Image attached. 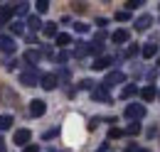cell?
Returning <instances> with one entry per match:
<instances>
[{"instance_id":"obj_16","label":"cell","mask_w":160,"mask_h":152,"mask_svg":"<svg viewBox=\"0 0 160 152\" xmlns=\"http://www.w3.org/2000/svg\"><path fill=\"white\" fill-rule=\"evenodd\" d=\"M111 39H113L116 44H126V42H128V32H126V30H116V32L111 35Z\"/></svg>"},{"instance_id":"obj_10","label":"cell","mask_w":160,"mask_h":152,"mask_svg":"<svg viewBox=\"0 0 160 152\" xmlns=\"http://www.w3.org/2000/svg\"><path fill=\"white\" fill-rule=\"evenodd\" d=\"M91 96H94V101H103V103H111L108 88H103V86H96V88L91 91Z\"/></svg>"},{"instance_id":"obj_8","label":"cell","mask_w":160,"mask_h":152,"mask_svg":"<svg viewBox=\"0 0 160 152\" xmlns=\"http://www.w3.org/2000/svg\"><path fill=\"white\" fill-rule=\"evenodd\" d=\"M40 83H42V88H44V91H54L59 81H57V76H54V74H42L40 76Z\"/></svg>"},{"instance_id":"obj_35","label":"cell","mask_w":160,"mask_h":152,"mask_svg":"<svg viewBox=\"0 0 160 152\" xmlns=\"http://www.w3.org/2000/svg\"><path fill=\"white\" fill-rule=\"evenodd\" d=\"M67 59H69V52H67V49H64V52H59V54H57V61H59V64H64Z\"/></svg>"},{"instance_id":"obj_29","label":"cell","mask_w":160,"mask_h":152,"mask_svg":"<svg viewBox=\"0 0 160 152\" xmlns=\"http://www.w3.org/2000/svg\"><path fill=\"white\" fill-rule=\"evenodd\" d=\"M59 135V128H52V130H47V133L42 135V140H52V137H57Z\"/></svg>"},{"instance_id":"obj_39","label":"cell","mask_w":160,"mask_h":152,"mask_svg":"<svg viewBox=\"0 0 160 152\" xmlns=\"http://www.w3.org/2000/svg\"><path fill=\"white\" fill-rule=\"evenodd\" d=\"M99 123H101L99 118H94V120H91V123H89V130H96V125H99Z\"/></svg>"},{"instance_id":"obj_43","label":"cell","mask_w":160,"mask_h":152,"mask_svg":"<svg viewBox=\"0 0 160 152\" xmlns=\"http://www.w3.org/2000/svg\"><path fill=\"white\" fill-rule=\"evenodd\" d=\"M158 98H160V93H158Z\"/></svg>"},{"instance_id":"obj_13","label":"cell","mask_w":160,"mask_h":152,"mask_svg":"<svg viewBox=\"0 0 160 152\" xmlns=\"http://www.w3.org/2000/svg\"><path fill=\"white\" fill-rule=\"evenodd\" d=\"M42 32H44V37H57V35H59V30H57L54 22H44V25H42Z\"/></svg>"},{"instance_id":"obj_42","label":"cell","mask_w":160,"mask_h":152,"mask_svg":"<svg viewBox=\"0 0 160 152\" xmlns=\"http://www.w3.org/2000/svg\"><path fill=\"white\" fill-rule=\"evenodd\" d=\"M158 66H160V59H158Z\"/></svg>"},{"instance_id":"obj_41","label":"cell","mask_w":160,"mask_h":152,"mask_svg":"<svg viewBox=\"0 0 160 152\" xmlns=\"http://www.w3.org/2000/svg\"><path fill=\"white\" fill-rule=\"evenodd\" d=\"M0 152H8V147H5V140L0 137Z\"/></svg>"},{"instance_id":"obj_40","label":"cell","mask_w":160,"mask_h":152,"mask_svg":"<svg viewBox=\"0 0 160 152\" xmlns=\"http://www.w3.org/2000/svg\"><path fill=\"white\" fill-rule=\"evenodd\" d=\"M22 152H40V150H37V145H27V147H25Z\"/></svg>"},{"instance_id":"obj_5","label":"cell","mask_w":160,"mask_h":152,"mask_svg":"<svg viewBox=\"0 0 160 152\" xmlns=\"http://www.w3.org/2000/svg\"><path fill=\"white\" fill-rule=\"evenodd\" d=\"M0 101L8 103V106H18V93H15L10 86H2V88H0Z\"/></svg>"},{"instance_id":"obj_36","label":"cell","mask_w":160,"mask_h":152,"mask_svg":"<svg viewBox=\"0 0 160 152\" xmlns=\"http://www.w3.org/2000/svg\"><path fill=\"white\" fill-rule=\"evenodd\" d=\"M133 54H138V47H136V44H131V47L126 49V57H133Z\"/></svg>"},{"instance_id":"obj_1","label":"cell","mask_w":160,"mask_h":152,"mask_svg":"<svg viewBox=\"0 0 160 152\" xmlns=\"http://www.w3.org/2000/svg\"><path fill=\"white\" fill-rule=\"evenodd\" d=\"M37 81H40L37 66H32V69H27V71H22V74H20V83H25V86H37Z\"/></svg>"},{"instance_id":"obj_11","label":"cell","mask_w":160,"mask_h":152,"mask_svg":"<svg viewBox=\"0 0 160 152\" xmlns=\"http://www.w3.org/2000/svg\"><path fill=\"white\" fill-rule=\"evenodd\" d=\"M150 25H153V17H150V15H140V17L136 20V30H138V32H145Z\"/></svg>"},{"instance_id":"obj_31","label":"cell","mask_w":160,"mask_h":152,"mask_svg":"<svg viewBox=\"0 0 160 152\" xmlns=\"http://www.w3.org/2000/svg\"><path fill=\"white\" fill-rule=\"evenodd\" d=\"M89 52H91V54H101V52H103V47H101V42H94V44L89 47Z\"/></svg>"},{"instance_id":"obj_3","label":"cell","mask_w":160,"mask_h":152,"mask_svg":"<svg viewBox=\"0 0 160 152\" xmlns=\"http://www.w3.org/2000/svg\"><path fill=\"white\" fill-rule=\"evenodd\" d=\"M15 49H18L15 39L10 37V35H0V52H2V54H12Z\"/></svg>"},{"instance_id":"obj_12","label":"cell","mask_w":160,"mask_h":152,"mask_svg":"<svg viewBox=\"0 0 160 152\" xmlns=\"http://www.w3.org/2000/svg\"><path fill=\"white\" fill-rule=\"evenodd\" d=\"M40 59H42V52H37V49H27V52H25V61L32 64V66H37Z\"/></svg>"},{"instance_id":"obj_4","label":"cell","mask_w":160,"mask_h":152,"mask_svg":"<svg viewBox=\"0 0 160 152\" xmlns=\"http://www.w3.org/2000/svg\"><path fill=\"white\" fill-rule=\"evenodd\" d=\"M30 140H32V133H30L27 128H20V130H15V137H12V142H15V145H22V147H27V145H30Z\"/></svg>"},{"instance_id":"obj_24","label":"cell","mask_w":160,"mask_h":152,"mask_svg":"<svg viewBox=\"0 0 160 152\" xmlns=\"http://www.w3.org/2000/svg\"><path fill=\"white\" fill-rule=\"evenodd\" d=\"M35 10H37V12H47V10H49V2H47V0H37V2H35Z\"/></svg>"},{"instance_id":"obj_34","label":"cell","mask_w":160,"mask_h":152,"mask_svg":"<svg viewBox=\"0 0 160 152\" xmlns=\"http://www.w3.org/2000/svg\"><path fill=\"white\" fill-rule=\"evenodd\" d=\"M121 135H123V130H118V128H111V130H108V137H111V140H116Z\"/></svg>"},{"instance_id":"obj_19","label":"cell","mask_w":160,"mask_h":152,"mask_svg":"<svg viewBox=\"0 0 160 152\" xmlns=\"http://www.w3.org/2000/svg\"><path fill=\"white\" fill-rule=\"evenodd\" d=\"M84 54H89V44H86V42H77V47H74V57H84Z\"/></svg>"},{"instance_id":"obj_14","label":"cell","mask_w":160,"mask_h":152,"mask_svg":"<svg viewBox=\"0 0 160 152\" xmlns=\"http://www.w3.org/2000/svg\"><path fill=\"white\" fill-rule=\"evenodd\" d=\"M25 25H30V32H37V30H42V22H40V17H37V15H27Z\"/></svg>"},{"instance_id":"obj_6","label":"cell","mask_w":160,"mask_h":152,"mask_svg":"<svg viewBox=\"0 0 160 152\" xmlns=\"http://www.w3.org/2000/svg\"><path fill=\"white\" fill-rule=\"evenodd\" d=\"M123 71H111V74H106V78H103V88H111V86H118V83H123Z\"/></svg>"},{"instance_id":"obj_30","label":"cell","mask_w":160,"mask_h":152,"mask_svg":"<svg viewBox=\"0 0 160 152\" xmlns=\"http://www.w3.org/2000/svg\"><path fill=\"white\" fill-rule=\"evenodd\" d=\"M140 5H143V0H128V2H126V10H136Z\"/></svg>"},{"instance_id":"obj_27","label":"cell","mask_w":160,"mask_h":152,"mask_svg":"<svg viewBox=\"0 0 160 152\" xmlns=\"http://www.w3.org/2000/svg\"><path fill=\"white\" fill-rule=\"evenodd\" d=\"M10 30H12L15 35H22V32H25V22H12V25H10Z\"/></svg>"},{"instance_id":"obj_26","label":"cell","mask_w":160,"mask_h":152,"mask_svg":"<svg viewBox=\"0 0 160 152\" xmlns=\"http://www.w3.org/2000/svg\"><path fill=\"white\" fill-rule=\"evenodd\" d=\"M27 10H30L27 2H18V5H15V12H18V15H27Z\"/></svg>"},{"instance_id":"obj_28","label":"cell","mask_w":160,"mask_h":152,"mask_svg":"<svg viewBox=\"0 0 160 152\" xmlns=\"http://www.w3.org/2000/svg\"><path fill=\"white\" fill-rule=\"evenodd\" d=\"M138 133H140V125H138V123H131V125L126 128V135H138Z\"/></svg>"},{"instance_id":"obj_7","label":"cell","mask_w":160,"mask_h":152,"mask_svg":"<svg viewBox=\"0 0 160 152\" xmlns=\"http://www.w3.org/2000/svg\"><path fill=\"white\" fill-rule=\"evenodd\" d=\"M44 111H47V106H44V101H40V98H35V101H30V111H27V113L32 115V118H40V115H44Z\"/></svg>"},{"instance_id":"obj_25","label":"cell","mask_w":160,"mask_h":152,"mask_svg":"<svg viewBox=\"0 0 160 152\" xmlns=\"http://www.w3.org/2000/svg\"><path fill=\"white\" fill-rule=\"evenodd\" d=\"M18 64H20L18 59H5V61H2V66H5L8 71H12V69H18Z\"/></svg>"},{"instance_id":"obj_33","label":"cell","mask_w":160,"mask_h":152,"mask_svg":"<svg viewBox=\"0 0 160 152\" xmlns=\"http://www.w3.org/2000/svg\"><path fill=\"white\" fill-rule=\"evenodd\" d=\"M128 17H131V15H128V10H121V12H116V20H118V22H126Z\"/></svg>"},{"instance_id":"obj_2","label":"cell","mask_w":160,"mask_h":152,"mask_svg":"<svg viewBox=\"0 0 160 152\" xmlns=\"http://www.w3.org/2000/svg\"><path fill=\"white\" fill-rule=\"evenodd\" d=\"M143 115H145V106H143V103H128V106H126V118L140 120Z\"/></svg>"},{"instance_id":"obj_9","label":"cell","mask_w":160,"mask_h":152,"mask_svg":"<svg viewBox=\"0 0 160 152\" xmlns=\"http://www.w3.org/2000/svg\"><path fill=\"white\" fill-rule=\"evenodd\" d=\"M12 12H15V7H12V5H2V7H0V27H5V25L10 22Z\"/></svg>"},{"instance_id":"obj_17","label":"cell","mask_w":160,"mask_h":152,"mask_svg":"<svg viewBox=\"0 0 160 152\" xmlns=\"http://www.w3.org/2000/svg\"><path fill=\"white\" fill-rule=\"evenodd\" d=\"M155 86H145V88H143V91H140V98H143V101H153V98H155Z\"/></svg>"},{"instance_id":"obj_18","label":"cell","mask_w":160,"mask_h":152,"mask_svg":"<svg viewBox=\"0 0 160 152\" xmlns=\"http://www.w3.org/2000/svg\"><path fill=\"white\" fill-rule=\"evenodd\" d=\"M108 64H111V57H99L96 61H94V64H91V66H94L96 71H101V69H106Z\"/></svg>"},{"instance_id":"obj_38","label":"cell","mask_w":160,"mask_h":152,"mask_svg":"<svg viewBox=\"0 0 160 152\" xmlns=\"http://www.w3.org/2000/svg\"><path fill=\"white\" fill-rule=\"evenodd\" d=\"M42 54H47V57H52V54H54V49H52L49 44H44V47H42Z\"/></svg>"},{"instance_id":"obj_22","label":"cell","mask_w":160,"mask_h":152,"mask_svg":"<svg viewBox=\"0 0 160 152\" xmlns=\"http://www.w3.org/2000/svg\"><path fill=\"white\" fill-rule=\"evenodd\" d=\"M12 125V115H0V130H8Z\"/></svg>"},{"instance_id":"obj_20","label":"cell","mask_w":160,"mask_h":152,"mask_svg":"<svg viewBox=\"0 0 160 152\" xmlns=\"http://www.w3.org/2000/svg\"><path fill=\"white\" fill-rule=\"evenodd\" d=\"M54 39H57V44H59V47H69V44H72V37H69V35H64V32H59Z\"/></svg>"},{"instance_id":"obj_37","label":"cell","mask_w":160,"mask_h":152,"mask_svg":"<svg viewBox=\"0 0 160 152\" xmlns=\"http://www.w3.org/2000/svg\"><path fill=\"white\" fill-rule=\"evenodd\" d=\"M74 30H77V32H86V30H89V25H84V22H77V25H74Z\"/></svg>"},{"instance_id":"obj_21","label":"cell","mask_w":160,"mask_h":152,"mask_svg":"<svg viewBox=\"0 0 160 152\" xmlns=\"http://www.w3.org/2000/svg\"><path fill=\"white\" fill-rule=\"evenodd\" d=\"M136 93H138V88H136V83H128V86H126V88L121 91V96H123V98H131V96H136Z\"/></svg>"},{"instance_id":"obj_23","label":"cell","mask_w":160,"mask_h":152,"mask_svg":"<svg viewBox=\"0 0 160 152\" xmlns=\"http://www.w3.org/2000/svg\"><path fill=\"white\" fill-rule=\"evenodd\" d=\"M57 76V81H69L72 78V71L69 69H59V74H54Z\"/></svg>"},{"instance_id":"obj_15","label":"cell","mask_w":160,"mask_h":152,"mask_svg":"<svg viewBox=\"0 0 160 152\" xmlns=\"http://www.w3.org/2000/svg\"><path fill=\"white\" fill-rule=\"evenodd\" d=\"M140 52H143V57H145V59H150V57H155V54H158V44H155V42H150V44H145Z\"/></svg>"},{"instance_id":"obj_32","label":"cell","mask_w":160,"mask_h":152,"mask_svg":"<svg viewBox=\"0 0 160 152\" xmlns=\"http://www.w3.org/2000/svg\"><path fill=\"white\" fill-rule=\"evenodd\" d=\"M79 88H84V91H86V88H91V91H94V81H91V78H84V81L79 83Z\"/></svg>"}]
</instances>
